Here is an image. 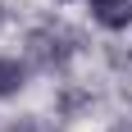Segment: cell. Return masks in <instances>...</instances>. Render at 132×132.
Segmentation results:
<instances>
[{
	"label": "cell",
	"instance_id": "obj_1",
	"mask_svg": "<svg viewBox=\"0 0 132 132\" xmlns=\"http://www.w3.org/2000/svg\"><path fill=\"white\" fill-rule=\"evenodd\" d=\"M78 55V37L59 23H46V27H32L23 41V59L32 64V73H59Z\"/></svg>",
	"mask_w": 132,
	"mask_h": 132
},
{
	"label": "cell",
	"instance_id": "obj_2",
	"mask_svg": "<svg viewBox=\"0 0 132 132\" xmlns=\"http://www.w3.org/2000/svg\"><path fill=\"white\" fill-rule=\"evenodd\" d=\"M82 5L100 32H128L132 27V0H82Z\"/></svg>",
	"mask_w": 132,
	"mask_h": 132
},
{
	"label": "cell",
	"instance_id": "obj_3",
	"mask_svg": "<svg viewBox=\"0 0 132 132\" xmlns=\"http://www.w3.org/2000/svg\"><path fill=\"white\" fill-rule=\"evenodd\" d=\"M32 78V64L18 59V55H0V100H14V96L27 87Z\"/></svg>",
	"mask_w": 132,
	"mask_h": 132
},
{
	"label": "cell",
	"instance_id": "obj_4",
	"mask_svg": "<svg viewBox=\"0 0 132 132\" xmlns=\"http://www.w3.org/2000/svg\"><path fill=\"white\" fill-rule=\"evenodd\" d=\"M59 5H82V0H59Z\"/></svg>",
	"mask_w": 132,
	"mask_h": 132
}]
</instances>
